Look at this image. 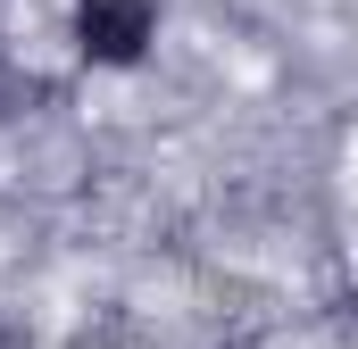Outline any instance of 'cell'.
Instances as JSON below:
<instances>
[{
  "mask_svg": "<svg viewBox=\"0 0 358 349\" xmlns=\"http://www.w3.org/2000/svg\"><path fill=\"white\" fill-rule=\"evenodd\" d=\"M167 34V0H67V59L92 75H142Z\"/></svg>",
  "mask_w": 358,
  "mask_h": 349,
  "instance_id": "6da1fadb",
  "label": "cell"
},
{
  "mask_svg": "<svg viewBox=\"0 0 358 349\" xmlns=\"http://www.w3.org/2000/svg\"><path fill=\"white\" fill-rule=\"evenodd\" d=\"M25 91H34V84H25V75L0 59V117H17V108H25Z\"/></svg>",
  "mask_w": 358,
  "mask_h": 349,
  "instance_id": "7a4b0ae2",
  "label": "cell"
},
{
  "mask_svg": "<svg viewBox=\"0 0 358 349\" xmlns=\"http://www.w3.org/2000/svg\"><path fill=\"white\" fill-rule=\"evenodd\" d=\"M350 316H358V291H350Z\"/></svg>",
  "mask_w": 358,
  "mask_h": 349,
  "instance_id": "3957f363",
  "label": "cell"
}]
</instances>
